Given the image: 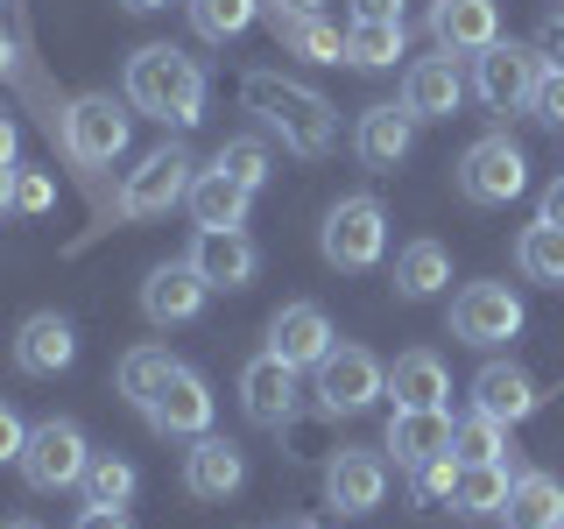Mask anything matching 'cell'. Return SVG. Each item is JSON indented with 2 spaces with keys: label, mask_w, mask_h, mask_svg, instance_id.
I'll return each instance as SVG.
<instances>
[{
  "label": "cell",
  "mask_w": 564,
  "mask_h": 529,
  "mask_svg": "<svg viewBox=\"0 0 564 529\" xmlns=\"http://www.w3.org/2000/svg\"><path fill=\"white\" fill-rule=\"evenodd\" d=\"M240 99H247V114H261V128H275L282 149L304 155V163L339 149V114H332V99L311 93V85L282 78V71H247Z\"/></svg>",
  "instance_id": "cell-1"
},
{
  "label": "cell",
  "mask_w": 564,
  "mask_h": 529,
  "mask_svg": "<svg viewBox=\"0 0 564 529\" xmlns=\"http://www.w3.org/2000/svg\"><path fill=\"white\" fill-rule=\"evenodd\" d=\"M128 106L163 128H198L205 120V71L176 43H141L128 57Z\"/></svg>",
  "instance_id": "cell-2"
},
{
  "label": "cell",
  "mask_w": 564,
  "mask_h": 529,
  "mask_svg": "<svg viewBox=\"0 0 564 529\" xmlns=\"http://www.w3.org/2000/svg\"><path fill=\"white\" fill-rule=\"evenodd\" d=\"M57 134H64V155L78 170H106V163H120V155H128L134 120L120 114L106 93H85V99H70L64 114H57Z\"/></svg>",
  "instance_id": "cell-3"
},
{
  "label": "cell",
  "mask_w": 564,
  "mask_h": 529,
  "mask_svg": "<svg viewBox=\"0 0 564 529\" xmlns=\"http://www.w3.org/2000/svg\"><path fill=\"white\" fill-rule=\"evenodd\" d=\"M317 247H325L332 269L367 276L388 255V212L375 198H339V205L325 212V226H317Z\"/></svg>",
  "instance_id": "cell-4"
},
{
  "label": "cell",
  "mask_w": 564,
  "mask_h": 529,
  "mask_svg": "<svg viewBox=\"0 0 564 529\" xmlns=\"http://www.w3.org/2000/svg\"><path fill=\"white\" fill-rule=\"evenodd\" d=\"M311 375H317L311 396H317V410H325V417H360V410H375V402L388 396V367L367 346H332Z\"/></svg>",
  "instance_id": "cell-5"
},
{
  "label": "cell",
  "mask_w": 564,
  "mask_h": 529,
  "mask_svg": "<svg viewBox=\"0 0 564 529\" xmlns=\"http://www.w3.org/2000/svg\"><path fill=\"white\" fill-rule=\"evenodd\" d=\"M22 481L35 494H64V487H78L85 481V466H93V445H85V431L70 417H50V423H35L29 431V445H22Z\"/></svg>",
  "instance_id": "cell-6"
},
{
  "label": "cell",
  "mask_w": 564,
  "mask_h": 529,
  "mask_svg": "<svg viewBox=\"0 0 564 529\" xmlns=\"http://www.w3.org/2000/svg\"><path fill=\"white\" fill-rule=\"evenodd\" d=\"M529 191V155L508 134H480L458 155V198L466 205H516Z\"/></svg>",
  "instance_id": "cell-7"
},
{
  "label": "cell",
  "mask_w": 564,
  "mask_h": 529,
  "mask_svg": "<svg viewBox=\"0 0 564 529\" xmlns=\"http://www.w3.org/2000/svg\"><path fill=\"white\" fill-rule=\"evenodd\" d=\"M191 176H198V163H191L184 141L149 149L128 176H120V219H155V212H170V205L191 191Z\"/></svg>",
  "instance_id": "cell-8"
},
{
  "label": "cell",
  "mask_w": 564,
  "mask_h": 529,
  "mask_svg": "<svg viewBox=\"0 0 564 529\" xmlns=\"http://www.w3.org/2000/svg\"><path fill=\"white\" fill-rule=\"evenodd\" d=\"M536 78H543L536 43H487L473 57V93H480L487 114H522L536 99Z\"/></svg>",
  "instance_id": "cell-9"
},
{
  "label": "cell",
  "mask_w": 564,
  "mask_h": 529,
  "mask_svg": "<svg viewBox=\"0 0 564 529\" xmlns=\"http://www.w3.org/2000/svg\"><path fill=\"white\" fill-rule=\"evenodd\" d=\"M522 332V296L508 282H466L452 296V339L458 346H508Z\"/></svg>",
  "instance_id": "cell-10"
},
{
  "label": "cell",
  "mask_w": 564,
  "mask_h": 529,
  "mask_svg": "<svg viewBox=\"0 0 564 529\" xmlns=\"http://www.w3.org/2000/svg\"><path fill=\"white\" fill-rule=\"evenodd\" d=\"M388 494V458L381 452H360V445H339L325 466V501L339 516H375Z\"/></svg>",
  "instance_id": "cell-11"
},
{
  "label": "cell",
  "mask_w": 564,
  "mask_h": 529,
  "mask_svg": "<svg viewBox=\"0 0 564 529\" xmlns=\"http://www.w3.org/2000/svg\"><path fill=\"white\" fill-rule=\"evenodd\" d=\"M191 269H198L212 290H247L261 269V247L240 234V226H198V240H191Z\"/></svg>",
  "instance_id": "cell-12"
},
{
  "label": "cell",
  "mask_w": 564,
  "mask_h": 529,
  "mask_svg": "<svg viewBox=\"0 0 564 529\" xmlns=\"http://www.w3.org/2000/svg\"><path fill=\"white\" fill-rule=\"evenodd\" d=\"M416 128H423V120L410 114V106L381 99V106H367V114H360V128H352V149H360V163L375 170V176H388L395 163H410Z\"/></svg>",
  "instance_id": "cell-13"
},
{
  "label": "cell",
  "mask_w": 564,
  "mask_h": 529,
  "mask_svg": "<svg viewBox=\"0 0 564 529\" xmlns=\"http://www.w3.org/2000/svg\"><path fill=\"white\" fill-rule=\"evenodd\" d=\"M431 43L445 50V57H480L487 43H501V0H437Z\"/></svg>",
  "instance_id": "cell-14"
},
{
  "label": "cell",
  "mask_w": 564,
  "mask_h": 529,
  "mask_svg": "<svg viewBox=\"0 0 564 529\" xmlns=\"http://www.w3.org/2000/svg\"><path fill=\"white\" fill-rule=\"evenodd\" d=\"M332 346H339V332H332V317L317 311V304H282V311L269 317V353H275L282 367H296V375H304V367H317Z\"/></svg>",
  "instance_id": "cell-15"
},
{
  "label": "cell",
  "mask_w": 564,
  "mask_h": 529,
  "mask_svg": "<svg viewBox=\"0 0 564 529\" xmlns=\"http://www.w3.org/2000/svg\"><path fill=\"white\" fill-rule=\"evenodd\" d=\"M155 423L163 438H205L212 431V417H219V402H212V388H205V375H191V367H176V375L163 381V396L141 410Z\"/></svg>",
  "instance_id": "cell-16"
},
{
  "label": "cell",
  "mask_w": 564,
  "mask_h": 529,
  "mask_svg": "<svg viewBox=\"0 0 564 529\" xmlns=\"http://www.w3.org/2000/svg\"><path fill=\"white\" fill-rule=\"evenodd\" d=\"M205 296H212V282L191 261H163V269H149V282H141V317L149 325H191L205 311Z\"/></svg>",
  "instance_id": "cell-17"
},
{
  "label": "cell",
  "mask_w": 564,
  "mask_h": 529,
  "mask_svg": "<svg viewBox=\"0 0 564 529\" xmlns=\"http://www.w3.org/2000/svg\"><path fill=\"white\" fill-rule=\"evenodd\" d=\"M240 410H247V423H261V431H282V423L296 417V367H282L275 353L247 360L240 367Z\"/></svg>",
  "instance_id": "cell-18"
},
{
  "label": "cell",
  "mask_w": 564,
  "mask_h": 529,
  "mask_svg": "<svg viewBox=\"0 0 564 529\" xmlns=\"http://www.w3.org/2000/svg\"><path fill=\"white\" fill-rule=\"evenodd\" d=\"M78 360V332H70V317H57V311H35V317H22V332H14V367L22 375H64V367Z\"/></svg>",
  "instance_id": "cell-19"
},
{
  "label": "cell",
  "mask_w": 564,
  "mask_h": 529,
  "mask_svg": "<svg viewBox=\"0 0 564 529\" xmlns=\"http://www.w3.org/2000/svg\"><path fill=\"white\" fill-rule=\"evenodd\" d=\"M184 487L198 494V501H226V494H240L247 487V458L240 445H226V438H191V452H184Z\"/></svg>",
  "instance_id": "cell-20"
},
{
  "label": "cell",
  "mask_w": 564,
  "mask_h": 529,
  "mask_svg": "<svg viewBox=\"0 0 564 529\" xmlns=\"http://www.w3.org/2000/svg\"><path fill=\"white\" fill-rule=\"evenodd\" d=\"M402 106L416 120H452L466 106V78H458V57H416L410 78H402Z\"/></svg>",
  "instance_id": "cell-21"
},
{
  "label": "cell",
  "mask_w": 564,
  "mask_h": 529,
  "mask_svg": "<svg viewBox=\"0 0 564 529\" xmlns=\"http://www.w3.org/2000/svg\"><path fill=\"white\" fill-rule=\"evenodd\" d=\"M536 402H543V396H536V381H529L516 360H487L480 375H473V410L494 417V423H508V431H516V423L536 410Z\"/></svg>",
  "instance_id": "cell-22"
},
{
  "label": "cell",
  "mask_w": 564,
  "mask_h": 529,
  "mask_svg": "<svg viewBox=\"0 0 564 529\" xmlns=\"http://www.w3.org/2000/svg\"><path fill=\"white\" fill-rule=\"evenodd\" d=\"M452 410H395L388 417V452H395V466L402 473H416V466H431L437 452H452Z\"/></svg>",
  "instance_id": "cell-23"
},
{
  "label": "cell",
  "mask_w": 564,
  "mask_h": 529,
  "mask_svg": "<svg viewBox=\"0 0 564 529\" xmlns=\"http://www.w3.org/2000/svg\"><path fill=\"white\" fill-rule=\"evenodd\" d=\"M388 396H395V410H445V396H452V375H445V360L437 353H402L395 367H388Z\"/></svg>",
  "instance_id": "cell-24"
},
{
  "label": "cell",
  "mask_w": 564,
  "mask_h": 529,
  "mask_svg": "<svg viewBox=\"0 0 564 529\" xmlns=\"http://www.w3.org/2000/svg\"><path fill=\"white\" fill-rule=\"evenodd\" d=\"M184 205H191V219H198V226H247V205H254V191L234 184L219 163H205L198 176H191Z\"/></svg>",
  "instance_id": "cell-25"
},
{
  "label": "cell",
  "mask_w": 564,
  "mask_h": 529,
  "mask_svg": "<svg viewBox=\"0 0 564 529\" xmlns=\"http://www.w3.org/2000/svg\"><path fill=\"white\" fill-rule=\"evenodd\" d=\"M501 516L508 529H564V481L557 473H516Z\"/></svg>",
  "instance_id": "cell-26"
},
{
  "label": "cell",
  "mask_w": 564,
  "mask_h": 529,
  "mask_svg": "<svg viewBox=\"0 0 564 529\" xmlns=\"http://www.w3.org/2000/svg\"><path fill=\"white\" fill-rule=\"evenodd\" d=\"M452 282V255H445V240H410L395 255V296L402 304H423V296H437Z\"/></svg>",
  "instance_id": "cell-27"
},
{
  "label": "cell",
  "mask_w": 564,
  "mask_h": 529,
  "mask_svg": "<svg viewBox=\"0 0 564 529\" xmlns=\"http://www.w3.org/2000/svg\"><path fill=\"white\" fill-rule=\"evenodd\" d=\"M508 487H516L508 458H494V466H466V458H458L452 508H458V516H501V508H508Z\"/></svg>",
  "instance_id": "cell-28"
},
{
  "label": "cell",
  "mask_w": 564,
  "mask_h": 529,
  "mask_svg": "<svg viewBox=\"0 0 564 529\" xmlns=\"http://www.w3.org/2000/svg\"><path fill=\"white\" fill-rule=\"evenodd\" d=\"M176 375V360H170V346H128L120 353V367H113V381H120V396L134 402V410H149L155 396H163V381Z\"/></svg>",
  "instance_id": "cell-29"
},
{
  "label": "cell",
  "mask_w": 564,
  "mask_h": 529,
  "mask_svg": "<svg viewBox=\"0 0 564 529\" xmlns=\"http://www.w3.org/2000/svg\"><path fill=\"white\" fill-rule=\"evenodd\" d=\"M275 29H282V50L304 57V64H339L346 57V35L332 22H317V14H275Z\"/></svg>",
  "instance_id": "cell-30"
},
{
  "label": "cell",
  "mask_w": 564,
  "mask_h": 529,
  "mask_svg": "<svg viewBox=\"0 0 564 529\" xmlns=\"http://www.w3.org/2000/svg\"><path fill=\"white\" fill-rule=\"evenodd\" d=\"M516 269L529 282H564V226H551V219L522 226L516 234Z\"/></svg>",
  "instance_id": "cell-31"
},
{
  "label": "cell",
  "mask_w": 564,
  "mask_h": 529,
  "mask_svg": "<svg viewBox=\"0 0 564 529\" xmlns=\"http://www.w3.org/2000/svg\"><path fill=\"white\" fill-rule=\"evenodd\" d=\"M395 57H402V22H352V29H346V64L388 71Z\"/></svg>",
  "instance_id": "cell-32"
},
{
  "label": "cell",
  "mask_w": 564,
  "mask_h": 529,
  "mask_svg": "<svg viewBox=\"0 0 564 529\" xmlns=\"http://www.w3.org/2000/svg\"><path fill=\"white\" fill-rule=\"evenodd\" d=\"M85 501L93 508H128L134 501V466L128 458H113V452H93V466H85Z\"/></svg>",
  "instance_id": "cell-33"
},
{
  "label": "cell",
  "mask_w": 564,
  "mask_h": 529,
  "mask_svg": "<svg viewBox=\"0 0 564 529\" xmlns=\"http://www.w3.org/2000/svg\"><path fill=\"white\" fill-rule=\"evenodd\" d=\"M452 452L466 458V466H494V458H508L516 445H508V423H494V417H458V431H452Z\"/></svg>",
  "instance_id": "cell-34"
},
{
  "label": "cell",
  "mask_w": 564,
  "mask_h": 529,
  "mask_svg": "<svg viewBox=\"0 0 564 529\" xmlns=\"http://www.w3.org/2000/svg\"><path fill=\"white\" fill-rule=\"evenodd\" d=\"M184 8H191V29H198L205 43H234V35H247L261 0H184Z\"/></svg>",
  "instance_id": "cell-35"
},
{
  "label": "cell",
  "mask_w": 564,
  "mask_h": 529,
  "mask_svg": "<svg viewBox=\"0 0 564 529\" xmlns=\"http://www.w3.org/2000/svg\"><path fill=\"white\" fill-rule=\"evenodd\" d=\"M234 184H247V191H261L269 184V141L261 134H234V141H219V155H212Z\"/></svg>",
  "instance_id": "cell-36"
},
{
  "label": "cell",
  "mask_w": 564,
  "mask_h": 529,
  "mask_svg": "<svg viewBox=\"0 0 564 529\" xmlns=\"http://www.w3.org/2000/svg\"><path fill=\"white\" fill-rule=\"evenodd\" d=\"M416 481V508H445L452 501V487H458V452H437L431 466H416L410 473Z\"/></svg>",
  "instance_id": "cell-37"
},
{
  "label": "cell",
  "mask_w": 564,
  "mask_h": 529,
  "mask_svg": "<svg viewBox=\"0 0 564 529\" xmlns=\"http://www.w3.org/2000/svg\"><path fill=\"white\" fill-rule=\"evenodd\" d=\"M50 205H57V184H50L43 170H14V212L35 219V212H50Z\"/></svg>",
  "instance_id": "cell-38"
},
{
  "label": "cell",
  "mask_w": 564,
  "mask_h": 529,
  "mask_svg": "<svg viewBox=\"0 0 564 529\" xmlns=\"http://www.w3.org/2000/svg\"><path fill=\"white\" fill-rule=\"evenodd\" d=\"M529 114H536L543 128H564V71H543V78H536V99H529Z\"/></svg>",
  "instance_id": "cell-39"
},
{
  "label": "cell",
  "mask_w": 564,
  "mask_h": 529,
  "mask_svg": "<svg viewBox=\"0 0 564 529\" xmlns=\"http://www.w3.org/2000/svg\"><path fill=\"white\" fill-rule=\"evenodd\" d=\"M536 57H543V71H564V14H551L536 29Z\"/></svg>",
  "instance_id": "cell-40"
},
{
  "label": "cell",
  "mask_w": 564,
  "mask_h": 529,
  "mask_svg": "<svg viewBox=\"0 0 564 529\" xmlns=\"http://www.w3.org/2000/svg\"><path fill=\"white\" fill-rule=\"evenodd\" d=\"M22 445H29V423L0 402V458H22Z\"/></svg>",
  "instance_id": "cell-41"
},
{
  "label": "cell",
  "mask_w": 564,
  "mask_h": 529,
  "mask_svg": "<svg viewBox=\"0 0 564 529\" xmlns=\"http://www.w3.org/2000/svg\"><path fill=\"white\" fill-rule=\"evenodd\" d=\"M70 529H134V516H128V508H93V501H85V516Z\"/></svg>",
  "instance_id": "cell-42"
},
{
  "label": "cell",
  "mask_w": 564,
  "mask_h": 529,
  "mask_svg": "<svg viewBox=\"0 0 564 529\" xmlns=\"http://www.w3.org/2000/svg\"><path fill=\"white\" fill-rule=\"evenodd\" d=\"M352 22H402V0H352Z\"/></svg>",
  "instance_id": "cell-43"
},
{
  "label": "cell",
  "mask_w": 564,
  "mask_h": 529,
  "mask_svg": "<svg viewBox=\"0 0 564 529\" xmlns=\"http://www.w3.org/2000/svg\"><path fill=\"white\" fill-rule=\"evenodd\" d=\"M536 219L564 226V176H551V184H543V212H536Z\"/></svg>",
  "instance_id": "cell-44"
},
{
  "label": "cell",
  "mask_w": 564,
  "mask_h": 529,
  "mask_svg": "<svg viewBox=\"0 0 564 529\" xmlns=\"http://www.w3.org/2000/svg\"><path fill=\"white\" fill-rule=\"evenodd\" d=\"M14 149H22V128H14V120L0 114V163H14Z\"/></svg>",
  "instance_id": "cell-45"
},
{
  "label": "cell",
  "mask_w": 564,
  "mask_h": 529,
  "mask_svg": "<svg viewBox=\"0 0 564 529\" xmlns=\"http://www.w3.org/2000/svg\"><path fill=\"white\" fill-rule=\"evenodd\" d=\"M269 8H275V14H317L325 0H269Z\"/></svg>",
  "instance_id": "cell-46"
},
{
  "label": "cell",
  "mask_w": 564,
  "mask_h": 529,
  "mask_svg": "<svg viewBox=\"0 0 564 529\" xmlns=\"http://www.w3.org/2000/svg\"><path fill=\"white\" fill-rule=\"evenodd\" d=\"M14 205V163H0V212Z\"/></svg>",
  "instance_id": "cell-47"
},
{
  "label": "cell",
  "mask_w": 564,
  "mask_h": 529,
  "mask_svg": "<svg viewBox=\"0 0 564 529\" xmlns=\"http://www.w3.org/2000/svg\"><path fill=\"white\" fill-rule=\"evenodd\" d=\"M0 78H14V43L0 35Z\"/></svg>",
  "instance_id": "cell-48"
},
{
  "label": "cell",
  "mask_w": 564,
  "mask_h": 529,
  "mask_svg": "<svg viewBox=\"0 0 564 529\" xmlns=\"http://www.w3.org/2000/svg\"><path fill=\"white\" fill-rule=\"evenodd\" d=\"M128 14H155V8H170V0H120Z\"/></svg>",
  "instance_id": "cell-49"
},
{
  "label": "cell",
  "mask_w": 564,
  "mask_h": 529,
  "mask_svg": "<svg viewBox=\"0 0 564 529\" xmlns=\"http://www.w3.org/2000/svg\"><path fill=\"white\" fill-rule=\"evenodd\" d=\"M282 529H325V522H311V516H296V522H282Z\"/></svg>",
  "instance_id": "cell-50"
},
{
  "label": "cell",
  "mask_w": 564,
  "mask_h": 529,
  "mask_svg": "<svg viewBox=\"0 0 564 529\" xmlns=\"http://www.w3.org/2000/svg\"><path fill=\"white\" fill-rule=\"evenodd\" d=\"M0 529H43V522H0Z\"/></svg>",
  "instance_id": "cell-51"
}]
</instances>
